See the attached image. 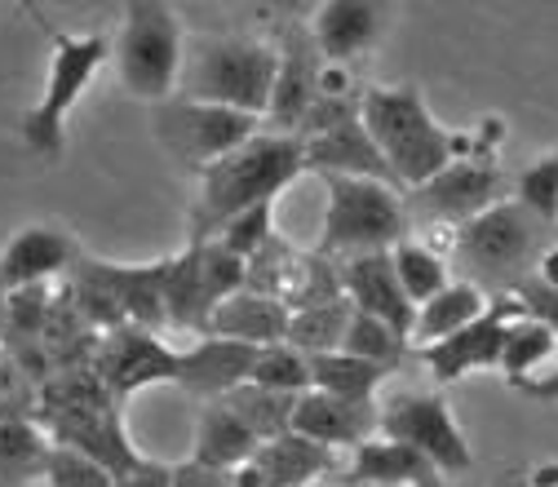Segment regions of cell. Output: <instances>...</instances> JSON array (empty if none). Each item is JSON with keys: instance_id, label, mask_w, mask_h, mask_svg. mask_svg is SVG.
Instances as JSON below:
<instances>
[{"instance_id": "2", "label": "cell", "mask_w": 558, "mask_h": 487, "mask_svg": "<svg viewBox=\"0 0 558 487\" xmlns=\"http://www.w3.org/2000/svg\"><path fill=\"white\" fill-rule=\"evenodd\" d=\"M360 120L403 195L426 186L457 160V133L430 115L416 85H368L360 94Z\"/></svg>"}, {"instance_id": "34", "label": "cell", "mask_w": 558, "mask_h": 487, "mask_svg": "<svg viewBox=\"0 0 558 487\" xmlns=\"http://www.w3.org/2000/svg\"><path fill=\"white\" fill-rule=\"evenodd\" d=\"M45 487H116V474L102 461H94V456H85L76 448H58L53 443L49 470H45Z\"/></svg>"}, {"instance_id": "16", "label": "cell", "mask_w": 558, "mask_h": 487, "mask_svg": "<svg viewBox=\"0 0 558 487\" xmlns=\"http://www.w3.org/2000/svg\"><path fill=\"white\" fill-rule=\"evenodd\" d=\"M341 289L360 315H373L381 324H390L399 337H408L412 345V324H416V306L408 302L390 253H368L355 261H341Z\"/></svg>"}, {"instance_id": "23", "label": "cell", "mask_w": 558, "mask_h": 487, "mask_svg": "<svg viewBox=\"0 0 558 487\" xmlns=\"http://www.w3.org/2000/svg\"><path fill=\"white\" fill-rule=\"evenodd\" d=\"M262 439L240 422V416L218 399V403H204L199 412V426H195V448H191V461L208 465V470H227L235 474L240 465H248L257 456Z\"/></svg>"}, {"instance_id": "3", "label": "cell", "mask_w": 558, "mask_h": 487, "mask_svg": "<svg viewBox=\"0 0 558 487\" xmlns=\"http://www.w3.org/2000/svg\"><path fill=\"white\" fill-rule=\"evenodd\" d=\"M275 76H279V45L244 40V36H204L186 45L178 98L231 107L266 120Z\"/></svg>"}, {"instance_id": "38", "label": "cell", "mask_w": 558, "mask_h": 487, "mask_svg": "<svg viewBox=\"0 0 558 487\" xmlns=\"http://www.w3.org/2000/svg\"><path fill=\"white\" fill-rule=\"evenodd\" d=\"M116 487H173V465H160V461H143L137 470L120 474Z\"/></svg>"}, {"instance_id": "13", "label": "cell", "mask_w": 558, "mask_h": 487, "mask_svg": "<svg viewBox=\"0 0 558 487\" xmlns=\"http://www.w3.org/2000/svg\"><path fill=\"white\" fill-rule=\"evenodd\" d=\"M319 85H324V58L315 49V36L302 27H289L284 40H279V76H275V94L262 120L266 133L298 137L311 107L319 102Z\"/></svg>"}, {"instance_id": "44", "label": "cell", "mask_w": 558, "mask_h": 487, "mask_svg": "<svg viewBox=\"0 0 558 487\" xmlns=\"http://www.w3.org/2000/svg\"><path fill=\"white\" fill-rule=\"evenodd\" d=\"M5 311H10V293L0 289V341H5Z\"/></svg>"}, {"instance_id": "27", "label": "cell", "mask_w": 558, "mask_h": 487, "mask_svg": "<svg viewBox=\"0 0 558 487\" xmlns=\"http://www.w3.org/2000/svg\"><path fill=\"white\" fill-rule=\"evenodd\" d=\"M390 261H395V275H399V284H403V293H408V302L412 306H426V302H435L448 284H452V275H448V257L444 253H435L430 244H422V240H403V244H395L390 248Z\"/></svg>"}, {"instance_id": "14", "label": "cell", "mask_w": 558, "mask_h": 487, "mask_svg": "<svg viewBox=\"0 0 558 487\" xmlns=\"http://www.w3.org/2000/svg\"><path fill=\"white\" fill-rule=\"evenodd\" d=\"M337 474V452L289 430L257 448L248 465L235 470V487H311Z\"/></svg>"}, {"instance_id": "39", "label": "cell", "mask_w": 558, "mask_h": 487, "mask_svg": "<svg viewBox=\"0 0 558 487\" xmlns=\"http://www.w3.org/2000/svg\"><path fill=\"white\" fill-rule=\"evenodd\" d=\"M519 390H523V394H532V399L558 403V368H554V373H545V377H527Z\"/></svg>"}, {"instance_id": "8", "label": "cell", "mask_w": 558, "mask_h": 487, "mask_svg": "<svg viewBox=\"0 0 558 487\" xmlns=\"http://www.w3.org/2000/svg\"><path fill=\"white\" fill-rule=\"evenodd\" d=\"M506 173L497 160H452L439 178L426 186H416L403 195L408 222H422L430 235H457L474 218H483L487 208H497L506 199Z\"/></svg>"}, {"instance_id": "25", "label": "cell", "mask_w": 558, "mask_h": 487, "mask_svg": "<svg viewBox=\"0 0 558 487\" xmlns=\"http://www.w3.org/2000/svg\"><path fill=\"white\" fill-rule=\"evenodd\" d=\"M49 452H53V439L32 416L0 422V487H23L32 478H45Z\"/></svg>"}, {"instance_id": "40", "label": "cell", "mask_w": 558, "mask_h": 487, "mask_svg": "<svg viewBox=\"0 0 558 487\" xmlns=\"http://www.w3.org/2000/svg\"><path fill=\"white\" fill-rule=\"evenodd\" d=\"M536 280H545V284H554L558 289V248H545L541 257H536Z\"/></svg>"}, {"instance_id": "37", "label": "cell", "mask_w": 558, "mask_h": 487, "mask_svg": "<svg viewBox=\"0 0 558 487\" xmlns=\"http://www.w3.org/2000/svg\"><path fill=\"white\" fill-rule=\"evenodd\" d=\"M173 487H235V474L208 470L199 461H178L173 465Z\"/></svg>"}, {"instance_id": "30", "label": "cell", "mask_w": 558, "mask_h": 487, "mask_svg": "<svg viewBox=\"0 0 558 487\" xmlns=\"http://www.w3.org/2000/svg\"><path fill=\"white\" fill-rule=\"evenodd\" d=\"M341 351L355 355V360H368V364H377V368H386V373H395L412 345H408V337H399L390 324H381V319L355 311L351 328H345V345H341Z\"/></svg>"}, {"instance_id": "24", "label": "cell", "mask_w": 558, "mask_h": 487, "mask_svg": "<svg viewBox=\"0 0 558 487\" xmlns=\"http://www.w3.org/2000/svg\"><path fill=\"white\" fill-rule=\"evenodd\" d=\"M487 306H493V297H487L478 284H470V280H452L435 302L416 306L412 345H416V351H426V345H439V341L465 332L474 319L487 315Z\"/></svg>"}, {"instance_id": "6", "label": "cell", "mask_w": 558, "mask_h": 487, "mask_svg": "<svg viewBox=\"0 0 558 487\" xmlns=\"http://www.w3.org/2000/svg\"><path fill=\"white\" fill-rule=\"evenodd\" d=\"M182 23L160 0H133L124 10V27L116 36L120 85L143 102H169L182 81Z\"/></svg>"}, {"instance_id": "43", "label": "cell", "mask_w": 558, "mask_h": 487, "mask_svg": "<svg viewBox=\"0 0 558 487\" xmlns=\"http://www.w3.org/2000/svg\"><path fill=\"white\" fill-rule=\"evenodd\" d=\"M493 487H527V478H523V474H501Z\"/></svg>"}, {"instance_id": "28", "label": "cell", "mask_w": 558, "mask_h": 487, "mask_svg": "<svg viewBox=\"0 0 558 487\" xmlns=\"http://www.w3.org/2000/svg\"><path fill=\"white\" fill-rule=\"evenodd\" d=\"M222 403L240 416V422H244L262 443H270V439H279V435H289V430H293L298 394H279V390H266V386L244 381V386L231 390Z\"/></svg>"}, {"instance_id": "20", "label": "cell", "mask_w": 558, "mask_h": 487, "mask_svg": "<svg viewBox=\"0 0 558 487\" xmlns=\"http://www.w3.org/2000/svg\"><path fill=\"white\" fill-rule=\"evenodd\" d=\"M341 474L355 487H444V474L435 470V461H426L416 448L390 443L381 435L360 443Z\"/></svg>"}, {"instance_id": "36", "label": "cell", "mask_w": 558, "mask_h": 487, "mask_svg": "<svg viewBox=\"0 0 558 487\" xmlns=\"http://www.w3.org/2000/svg\"><path fill=\"white\" fill-rule=\"evenodd\" d=\"M514 297H519V306H523L527 319L545 324V328L558 337V289H554V284L536 280V275H527V280L514 289Z\"/></svg>"}, {"instance_id": "21", "label": "cell", "mask_w": 558, "mask_h": 487, "mask_svg": "<svg viewBox=\"0 0 558 487\" xmlns=\"http://www.w3.org/2000/svg\"><path fill=\"white\" fill-rule=\"evenodd\" d=\"M377 32H381V10L368 5V0H328V5L315 10L311 23L315 49L328 66H345L364 49H373Z\"/></svg>"}, {"instance_id": "22", "label": "cell", "mask_w": 558, "mask_h": 487, "mask_svg": "<svg viewBox=\"0 0 558 487\" xmlns=\"http://www.w3.org/2000/svg\"><path fill=\"white\" fill-rule=\"evenodd\" d=\"M289 324H293V311L275 297H262V293H235L227 297L218 311H214V324H208V337H227V341H244V345H284L289 341Z\"/></svg>"}, {"instance_id": "31", "label": "cell", "mask_w": 558, "mask_h": 487, "mask_svg": "<svg viewBox=\"0 0 558 487\" xmlns=\"http://www.w3.org/2000/svg\"><path fill=\"white\" fill-rule=\"evenodd\" d=\"M554 351H558V337H554L545 324H536V319L523 315V319L510 328V337H506V355H501L506 381H510V386H523Z\"/></svg>"}, {"instance_id": "42", "label": "cell", "mask_w": 558, "mask_h": 487, "mask_svg": "<svg viewBox=\"0 0 558 487\" xmlns=\"http://www.w3.org/2000/svg\"><path fill=\"white\" fill-rule=\"evenodd\" d=\"M311 487H355V483L345 478V474H332V478H319V483H311Z\"/></svg>"}, {"instance_id": "1", "label": "cell", "mask_w": 558, "mask_h": 487, "mask_svg": "<svg viewBox=\"0 0 558 487\" xmlns=\"http://www.w3.org/2000/svg\"><path fill=\"white\" fill-rule=\"evenodd\" d=\"M302 173H306L302 137L262 129L253 143H244L240 151H231L227 160L208 165L199 173V195H195V208H191L186 244L218 240V231L227 222H235L240 214H248V208H257V204H275Z\"/></svg>"}, {"instance_id": "35", "label": "cell", "mask_w": 558, "mask_h": 487, "mask_svg": "<svg viewBox=\"0 0 558 487\" xmlns=\"http://www.w3.org/2000/svg\"><path fill=\"white\" fill-rule=\"evenodd\" d=\"M270 235H275V204H257V208H248V214H240L235 222H227L218 231V244L248 261L270 244Z\"/></svg>"}, {"instance_id": "19", "label": "cell", "mask_w": 558, "mask_h": 487, "mask_svg": "<svg viewBox=\"0 0 558 487\" xmlns=\"http://www.w3.org/2000/svg\"><path fill=\"white\" fill-rule=\"evenodd\" d=\"M89 275L116 297V306L124 311V319L133 328L160 332L169 328V311H165V261L151 266H116V261H94L85 257Z\"/></svg>"}, {"instance_id": "4", "label": "cell", "mask_w": 558, "mask_h": 487, "mask_svg": "<svg viewBox=\"0 0 558 487\" xmlns=\"http://www.w3.org/2000/svg\"><path fill=\"white\" fill-rule=\"evenodd\" d=\"M328 208L315 253L328 261H355L368 253H390L412 235L403 191L368 178H324Z\"/></svg>"}, {"instance_id": "17", "label": "cell", "mask_w": 558, "mask_h": 487, "mask_svg": "<svg viewBox=\"0 0 558 487\" xmlns=\"http://www.w3.org/2000/svg\"><path fill=\"white\" fill-rule=\"evenodd\" d=\"M81 261V248L66 231L53 227H23L5 253H0V289L23 293V289H45L53 275H72Z\"/></svg>"}, {"instance_id": "29", "label": "cell", "mask_w": 558, "mask_h": 487, "mask_svg": "<svg viewBox=\"0 0 558 487\" xmlns=\"http://www.w3.org/2000/svg\"><path fill=\"white\" fill-rule=\"evenodd\" d=\"M355 319V306L351 302H328V306H311V311H293V324H289V345L302 351L306 360L315 355H337L345 345V328Z\"/></svg>"}, {"instance_id": "26", "label": "cell", "mask_w": 558, "mask_h": 487, "mask_svg": "<svg viewBox=\"0 0 558 487\" xmlns=\"http://www.w3.org/2000/svg\"><path fill=\"white\" fill-rule=\"evenodd\" d=\"M390 373L368 364V360H355V355H315L311 360V381L315 390L324 394H337V399H351V403H377V390Z\"/></svg>"}, {"instance_id": "12", "label": "cell", "mask_w": 558, "mask_h": 487, "mask_svg": "<svg viewBox=\"0 0 558 487\" xmlns=\"http://www.w3.org/2000/svg\"><path fill=\"white\" fill-rule=\"evenodd\" d=\"M178 360H182V351L165 345L156 332L129 324V328L107 332V337L98 341L94 373H98V381L111 390V399L124 403L129 394L147 390V386L178 381Z\"/></svg>"}, {"instance_id": "41", "label": "cell", "mask_w": 558, "mask_h": 487, "mask_svg": "<svg viewBox=\"0 0 558 487\" xmlns=\"http://www.w3.org/2000/svg\"><path fill=\"white\" fill-rule=\"evenodd\" d=\"M527 478V487H558V461H549V465H536L532 474H523Z\"/></svg>"}, {"instance_id": "18", "label": "cell", "mask_w": 558, "mask_h": 487, "mask_svg": "<svg viewBox=\"0 0 558 487\" xmlns=\"http://www.w3.org/2000/svg\"><path fill=\"white\" fill-rule=\"evenodd\" d=\"M293 430L341 452V448H360L368 439H377L381 430V403H351L324 390H306L298 394V412H293Z\"/></svg>"}, {"instance_id": "33", "label": "cell", "mask_w": 558, "mask_h": 487, "mask_svg": "<svg viewBox=\"0 0 558 487\" xmlns=\"http://www.w3.org/2000/svg\"><path fill=\"white\" fill-rule=\"evenodd\" d=\"M514 199L536 222H554L558 218V156H545V160L527 165L514 182Z\"/></svg>"}, {"instance_id": "32", "label": "cell", "mask_w": 558, "mask_h": 487, "mask_svg": "<svg viewBox=\"0 0 558 487\" xmlns=\"http://www.w3.org/2000/svg\"><path fill=\"white\" fill-rule=\"evenodd\" d=\"M253 386H266V390H279V394H306L315 390L311 381V360L302 351H293V345H266V351H257V364H253Z\"/></svg>"}, {"instance_id": "10", "label": "cell", "mask_w": 558, "mask_h": 487, "mask_svg": "<svg viewBox=\"0 0 558 487\" xmlns=\"http://www.w3.org/2000/svg\"><path fill=\"white\" fill-rule=\"evenodd\" d=\"M156 124H160L165 147L195 173L227 160L231 151H240L262 133L257 115H244L231 107H208V102H186V98H169Z\"/></svg>"}, {"instance_id": "15", "label": "cell", "mask_w": 558, "mask_h": 487, "mask_svg": "<svg viewBox=\"0 0 558 487\" xmlns=\"http://www.w3.org/2000/svg\"><path fill=\"white\" fill-rule=\"evenodd\" d=\"M253 364H257V345L227 341V337H195L178 360V381L173 386H182L186 394H199L208 403H218L253 377Z\"/></svg>"}, {"instance_id": "5", "label": "cell", "mask_w": 558, "mask_h": 487, "mask_svg": "<svg viewBox=\"0 0 558 487\" xmlns=\"http://www.w3.org/2000/svg\"><path fill=\"white\" fill-rule=\"evenodd\" d=\"M541 227L519 199H501L497 208H487L483 218L457 231L452 261L465 270V280L478 284L487 297L514 293L527 270L536 266L541 248Z\"/></svg>"}, {"instance_id": "7", "label": "cell", "mask_w": 558, "mask_h": 487, "mask_svg": "<svg viewBox=\"0 0 558 487\" xmlns=\"http://www.w3.org/2000/svg\"><path fill=\"white\" fill-rule=\"evenodd\" d=\"M53 58H49V81H45V94L40 102L23 115V143L36 151V156H58L62 151V129H66V115L81 102V94L89 89V81L98 76V66L116 53L107 36H66V32H53Z\"/></svg>"}, {"instance_id": "9", "label": "cell", "mask_w": 558, "mask_h": 487, "mask_svg": "<svg viewBox=\"0 0 558 487\" xmlns=\"http://www.w3.org/2000/svg\"><path fill=\"white\" fill-rule=\"evenodd\" d=\"M381 439L416 448L426 461H435L439 474H465L474 465V452L457 426V416L448 407L444 394H422V390H408L381 403Z\"/></svg>"}, {"instance_id": "11", "label": "cell", "mask_w": 558, "mask_h": 487, "mask_svg": "<svg viewBox=\"0 0 558 487\" xmlns=\"http://www.w3.org/2000/svg\"><path fill=\"white\" fill-rule=\"evenodd\" d=\"M519 319H523L519 297L514 293H497L483 319H474L465 332H457V337H448L439 345H426V351H416V355H422V364L430 368V377L439 386H452V381H461L474 368H497L501 373L506 337H510V328Z\"/></svg>"}]
</instances>
